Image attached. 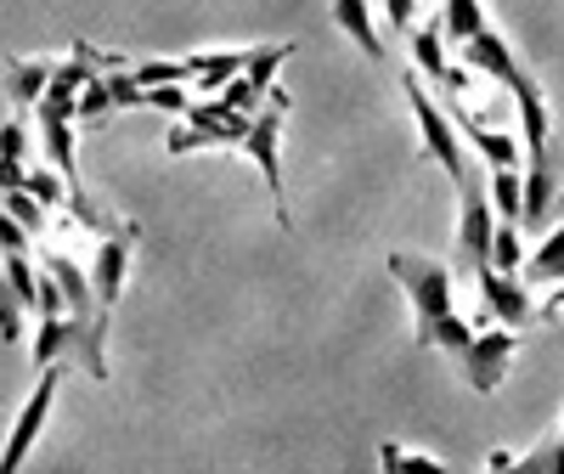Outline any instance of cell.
Returning <instances> with one entry per match:
<instances>
[{
  "label": "cell",
  "mask_w": 564,
  "mask_h": 474,
  "mask_svg": "<svg viewBox=\"0 0 564 474\" xmlns=\"http://www.w3.org/2000/svg\"><path fill=\"white\" fill-rule=\"evenodd\" d=\"M390 277L401 282V294L412 300V340L423 351H446L452 362H463L468 351H475L480 340V327H468L452 305V271L430 255H417V249H390Z\"/></svg>",
  "instance_id": "6da1fadb"
},
{
  "label": "cell",
  "mask_w": 564,
  "mask_h": 474,
  "mask_svg": "<svg viewBox=\"0 0 564 474\" xmlns=\"http://www.w3.org/2000/svg\"><path fill=\"white\" fill-rule=\"evenodd\" d=\"M249 119H254V114L231 108L226 97H198V103H186L181 125H175L170 141H164V153L181 159V153H193V148H243Z\"/></svg>",
  "instance_id": "7a4b0ae2"
},
{
  "label": "cell",
  "mask_w": 564,
  "mask_h": 474,
  "mask_svg": "<svg viewBox=\"0 0 564 474\" xmlns=\"http://www.w3.org/2000/svg\"><path fill=\"white\" fill-rule=\"evenodd\" d=\"M401 90H406V108H412V119H417L423 153H430V159L463 186V181H468V159H463V130H457V119L446 114V103H435L430 90H423V74H406Z\"/></svg>",
  "instance_id": "3957f363"
},
{
  "label": "cell",
  "mask_w": 564,
  "mask_h": 474,
  "mask_svg": "<svg viewBox=\"0 0 564 474\" xmlns=\"http://www.w3.org/2000/svg\"><path fill=\"white\" fill-rule=\"evenodd\" d=\"M282 114H289V90H271V97L254 108L249 119V136H243V153L254 159V170L265 175V193H271V215L276 226H294L289 215V193H282Z\"/></svg>",
  "instance_id": "277c9868"
},
{
  "label": "cell",
  "mask_w": 564,
  "mask_h": 474,
  "mask_svg": "<svg viewBox=\"0 0 564 474\" xmlns=\"http://www.w3.org/2000/svg\"><path fill=\"white\" fill-rule=\"evenodd\" d=\"M63 373H68V362L40 367L34 390H29V401H23L18 423H12V435H7V446H0V474H18V468H23V457L34 452V441H40V430H45V412H52V401H57Z\"/></svg>",
  "instance_id": "5b68a950"
},
{
  "label": "cell",
  "mask_w": 564,
  "mask_h": 474,
  "mask_svg": "<svg viewBox=\"0 0 564 474\" xmlns=\"http://www.w3.org/2000/svg\"><path fill=\"white\" fill-rule=\"evenodd\" d=\"M130 249H135V231L130 226H108L102 244H97V260H90V294H97V334L102 340H108V316L119 305L124 271H130Z\"/></svg>",
  "instance_id": "8992f818"
},
{
  "label": "cell",
  "mask_w": 564,
  "mask_h": 474,
  "mask_svg": "<svg viewBox=\"0 0 564 474\" xmlns=\"http://www.w3.org/2000/svg\"><path fill=\"white\" fill-rule=\"evenodd\" d=\"M457 193H463V215H457V260H463V271H480V266H491L497 209H491V193H480V186H475V175H468Z\"/></svg>",
  "instance_id": "52a82bcc"
},
{
  "label": "cell",
  "mask_w": 564,
  "mask_h": 474,
  "mask_svg": "<svg viewBox=\"0 0 564 474\" xmlns=\"http://www.w3.org/2000/svg\"><path fill=\"white\" fill-rule=\"evenodd\" d=\"M558 153L542 148V153H525V198H520V231H547L553 215H558Z\"/></svg>",
  "instance_id": "ba28073f"
},
{
  "label": "cell",
  "mask_w": 564,
  "mask_h": 474,
  "mask_svg": "<svg viewBox=\"0 0 564 474\" xmlns=\"http://www.w3.org/2000/svg\"><path fill=\"white\" fill-rule=\"evenodd\" d=\"M513 351H520V327H486V334L475 340V351H468L463 362H457V373L475 385V396H497V385H502V373H508V362H513Z\"/></svg>",
  "instance_id": "9c48e42d"
},
{
  "label": "cell",
  "mask_w": 564,
  "mask_h": 474,
  "mask_svg": "<svg viewBox=\"0 0 564 474\" xmlns=\"http://www.w3.org/2000/svg\"><path fill=\"white\" fill-rule=\"evenodd\" d=\"M294 57V45L289 40H276V45H249V63H243V74H231V85L220 90V97L231 103V108H243V114H254L265 97H271V79H276V68Z\"/></svg>",
  "instance_id": "30bf717a"
},
{
  "label": "cell",
  "mask_w": 564,
  "mask_h": 474,
  "mask_svg": "<svg viewBox=\"0 0 564 474\" xmlns=\"http://www.w3.org/2000/svg\"><path fill=\"white\" fill-rule=\"evenodd\" d=\"M412 57H417V74L430 79L441 97H468V85H475V68H452V63H446V34H441V23L412 29Z\"/></svg>",
  "instance_id": "8fae6325"
},
{
  "label": "cell",
  "mask_w": 564,
  "mask_h": 474,
  "mask_svg": "<svg viewBox=\"0 0 564 474\" xmlns=\"http://www.w3.org/2000/svg\"><path fill=\"white\" fill-rule=\"evenodd\" d=\"M475 282H480L486 311H491L497 322H508V327H525V322L536 316V305H531V282H525L520 271H497V266H480V271H475Z\"/></svg>",
  "instance_id": "7c38bea8"
},
{
  "label": "cell",
  "mask_w": 564,
  "mask_h": 474,
  "mask_svg": "<svg viewBox=\"0 0 564 474\" xmlns=\"http://www.w3.org/2000/svg\"><path fill=\"white\" fill-rule=\"evenodd\" d=\"M463 68H475V74H486V79H497V85H520L525 79V68H520V57L508 52V40L497 34V29H480L475 40H463Z\"/></svg>",
  "instance_id": "4fadbf2b"
},
{
  "label": "cell",
  "mask_w": 564,
  "mask_h": 474,
  "mask_svg": "<svg viewBox=\"0 0 564 474\" xmlns=\"http://www.w3.org/2000/svg\"><path fill=\"white\" fill-rule=\"evenodd\" d=\"M52 74H57L52 57H12L7 63V103L18 114H34L40 97H45V85H52Z\"/></svg>",
  "instance_id": "5bb4252c"
},
{
  "label": "cell",
  "mask_w": 564,
  "mask_h": 474,
  "mask_svg": "<svg viewBox=\"0 0 564 474\" xmlns=\"http://www.w3.org/2000/svg\"><path fill=\"white\" fill-rule=\"evenodd\" d=\"M513 103H520V136H525V153L553 148V114H547V97H542L536 74H525L520 85H513Z\"/></svg>",
  "instance_id": "9a60e30c"
},
{
  "label": "cell",
  "mask_w": 564,
  "mask_h": 474,
  "mask_svg": "<svg viewBox=\"0 0 564 474\" xmlns=\"http://www.w3.org/2000/svg\"><path fill=\"white\" fill-rule=\"evenodd\" d=\"M520 277L531 282V289H553V282H564V220L542 231V244L525 255Z\"/></svg>",
  "instance_id": "2e32d148"
},
{
  "label": "cell",
  "mask_w": 564,
  "mask_h": 474,
  "mask_svg": "<svg viewBox=\"0 0 564 474\" xmlns=\"http://www.w3.org/2000/svg\"><path fill=\"white\" fill-rule=\"evenodd\" d=\"M74 356H79V327L68 322V311H57V316H40V334H34V367L74 362Z\"/></svg>",
  "instance_id": "e0dca14e"
},
{
  "label": "cell",
  "mask_w": 564,
  "mask_h": 474,
  "mask_svg": "<svg viewBox=\"0 0 564 474\" xmlns=\"http://www.w3.org/2000/svg\"><path fill=\"white\" fill-rule=\"evenodd\" d=\"M334 23L356 40L361 57H372V63L384 57V40H379V29H372V0H334Z\"/></svg>",
  "instance_id": "ac0fdd59"
},
{
  "label": "cell",
  "mask_w": 564,
  "mask_h": 474,
  "mask_svg": "<svg viewBox=\"0 0 564 474\" xmlns=\"http://www.w3.org/2000/svg\"><path fill=\"white\" fill-rule=\"evenodd\" d=\"M249 52H198L186 57V68H193V85L204 90V97H220V90L231 85V74H243Z\"/></svg>",
  "instance_id": "d6986e66"
},
{
  "label": "cell",
  "mask_w": 564,
  "mask_h": 474,
  "mask_svg": "<svg viewBox=\"0 0 564 474\" xmlns=\"http://www.w3.org/2000/svg\"><path fill=\"white\" fill-rule=\"evenodd\" d=\"M435 23H441V34L457 40V45H463V40H475L480 29H491L480 0H441V18H435Z\"/></svg>",
  "instance_id": "ffe728a7"
},
{
  "label": "cell",
  "mask_w": 564,
  "mask_h": 474,
  "mask_svg": "<svg viewBox=\"0 0 564 474\" xmlns=\"http://www.w3.org/2000/svg\"><path fill=\"white\" fill-rule=\"evenodd\" d=\"M520 198H525V170L520 164L491 170V209H497V220H520Z\"/></svg>",
  "instance_id": "44dd1931"
},
{
  "label": "cell",
  "mask_w": 564,
  "mask_h": 474,
  "mask_svg": "<svg viewBox=\"0 0 564 474\" xmlns=\"http://www.w3.org/2000/svg\"><path fill=\"white\" fill-rule=\"evenodd\" d=\"M491 266H497V271H520V266H525L520 220H497V237H491Z\"/></svg>",
  "instance_id": "7402d4cb"
},
{
  "label": "cell",
  "mask_w": 564,
  "mask_h": 474,
  "mask_svg": "<svg viewBox=\"0 0 564 474\" xmlns=\"http://www.w3.org/2000/svg\"><path fill=\"white\" fill-rule=\"evenodd\" d=\"M23 316H29V305L18 300L12 277L0 271V340H7V345H18V340H23Z\"/></svg>",
  "instance_id": "603a6c76"
},
{
  "label": "cell",
  "mask_w": 564,
  "mask_h": 474,
  "mask_svg": "<svg viewBox=\"0 0 564 474\" xmlns=\"http://www.w3.org/2000/svg\"><path fill=\"white\" fill-rule=\"evenodd\" d=\"M513 468H536V474H564V430H553L536 452H520Z\"/></svg>",
  "instance_id": "cb8c5ba5"
},
{
  "label": "cell",
  "mask_w": 564,
  "mask_h": 474,
  "mask_svg": "<svg viewBox=\"0 0 564 474\" xmlns=\"http://www.w3.org/2000/svg\"><path fill=\"white\" fill-rule=\"evenodd\" d=\"M130 79L135 85H175V79L193 85V68H186V57L181 63H130Z\"/></svg>",
  "instance_id": "d4e9b609"
},
{
  "label": "cell",
  "mask_w": 564,
  "mask_h": 474,
  "mask_svg": "<svg viewBox=\"0 0 564 474\" xmlns=\"http://www.w3.org/2000/svg\"><path fill=\"white\" fill-rule=\"evenodd\" d=\"M141 108H159V114H186V79H175V85H141Z\"/></svg>",
  "instance_id": "484cf974"
},
{
  "label": "cell",
  "mask_w": 564,
  "mask_h": 474,
  "mask_svg": "<svg viewBox=\"0 0 564 474\" xmlns=\"http://www.w3.org/2000/svg\"><path fill=\"white\" fill-rule=\"evenodd\" d=\"M7 209L29 226V237H34V231H45V204L29 193V186H12V193H7Z\"/></svg>",
  "instance_id": "4316f807"
},
{
  "label": "cell",
  "mask_w": 564,
  "mask_h": 474,
  "mask_svg": "<svg viewBox=\"0 0 564 474\" xmlns=\"http://www.w3.org/2000/svg\"><path fill=\"white\" fill-rule=\"evenodd\" d=\"M113 108V79L102 74V79H90L85 90H79V119H102Z\"/></svg>",
  "instance_id": "83f0119b"
},
{
  "label": "cell",
  "mask_w": 564,
  "mask_h": 474,
  "mask_svg": "<svg viewBox=\"0 0 564 474\" xmlns=\"http://www.w3.org/2000/svg\"><path fill=\"white\" fill-rule=\"evenodd\" d=\"M379 457H384V468H430V474H441V468H446L435 452H412V446H384Z\"/></svg>",
  "instance_id": "f1b7e54d"
},
{
  "label": "cell",
  "mask_w": 564,
  "mask_h": 474,
  "mask_svg": "<svg viewBox=\"0 0 564 474\" xmlns=\"http://www.w3.org/2000/svg\"><path fill=\"white\" fill-rule=\"evenodd\" d=\"M23 186H29V193H34L40 204H63V181H57L52 170H29V175H23Z\"/></svg>",
  "instance_id": "f546056e"
},
{
  "label": "cell",
  "mask_w": 564,
  "mask_h": 474,
  "mask_svg": "<svg viewBox=\"0 0 564 474\" xmlns=\"http://www.w3.org/2000/svg\"><path fill=\"white\" fill-rule=\"evenodd\" d=\"M379 7H384V18H390V29H417V0H379Z\"/></svg>",
  "instance_id": "4dcf8cb0"
},
{
  "label": "cell",
  "mask_w": 564,
  "mask_h": 474,
  "mask_svg": "<svg viewBox=\"0 0 564 474\" xmlns=\"http://www.w3.org/2000/svg\"><path fill=\"white\" fill-rule=\"evenodd\" d=\"M542 322H564V282H553V294L542 300Z\"/></svg>",
  "instance_id": "1f68e13d"
},
{
  "label": "cell",
  "mask_w": 564,
  "mask_h": 474,
  "mask_svg": "<svg viewBox=\"0 0 564 474\" xmlns=\"http://www.w3.org/2000/svg\"><path fill=\"white\" fill-rule=\"evenodd\" d=\"M513 457H520V452H491V457H486V468H513Z\"/></svg>",
  "instance_id": "d6a6232c"
},
{
  "label": "cell",
  "mask_w": 564,
  "mask_h": 474,
  "mask_svg": "<svg viewBox=\"0 0 564 474\" xmlns=\"http://www.w3.org/2000/svg\"><path fill=\"white\" fill-rule=\"evenodd\" d=\"M558 215H564V193H558Z\"/></svg>",
  "instance_id": "836d02e7"
},
{
  "label": "cell",
  "mask_w": 564,
  "mask_h": 474,
  "mask_svg": "<svg viewBox=\"0 0 564 474\" xmlns=\"http://www.w3.org/2000/svg\"><path fill=\"white\" fill-rule=\"evenodd\" d=\"M372 7H379V0H372Z\"/></svg>",
  "instance_id": "e575fe53"
},
{
  "label": "cell",
  "mask_w": 564,
  "mask_h": 474,
  "mask_svg": "<svg viewBox=\"0 0 564 474\" xmlns=\"http://www.w3.org/2000/svg\"><path fill=\"white\" fill-rule=\"evenodd\" d=\"M558 430H564V423H558Z\"/></svg>",
  "instance_id": "d590c367"
}]
</instances>
